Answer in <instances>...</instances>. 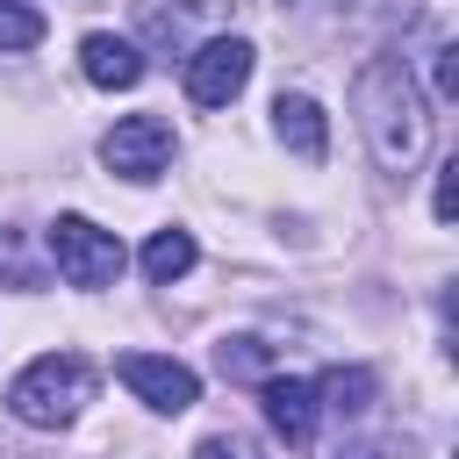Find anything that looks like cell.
Masks as SVG:
<instances>
[{"mask_svg": "<svg viewBox=\"0 0 459 459\" xmlns=\"http://www.w3.org/2000/svg\"><path fill=\"white\" fill-rule=\"evenodd\" d=\"M351 100H359V122H366V143H373L380 172H409L423 158V143H430V108H423L409 65L402 57H373L359 72Z\"/></svg>", "mask_w": 459, "mask_h": 459, "instance_id": "cell-1", "label": "cell"}, {"mask_svg": "<svg viewBox=\"0 0 459 459\" xmlns=\"http://www.w3.org/2000/svg\"><path fill=\"white\" fill-rule=\"evenodd\" d=\"M86 394H93V366H86L79 351H43V359H29V366L14 373L7 409H14L29 430H57V423L79 416Z\"/></svg>", "mask_w": 459, "mask_h": 459, "instance_id": "cell-2", "label": "cell"}, {"mask_svg": "<svg viewBox=\"0 0 459 459\" xmlns=\"http://www.w3.org/2000/svg\"><path fill=\"white\" fill-rule=\"evenodd\" d=\"M50 258H57V273L72 287H108L122 273V237L86 222V215H57L50 222Z\"/></svg>", "mask_w": 459, "mask_h": 459, "instance_id": "cell-3", "label": "cell"}, {"mask_svg": "<svg viewBox=\"0 0 459 459\" xmlns=\"http://www.w3.org/2000/svg\"><path fill=\"white\" fill-rule=\"evenodd\" d=\"M100 165L108 172H122V179H158L165 165H172V122L165 115H129V122H115L108 136H100Z\"/></svg>", "mask_w": 459, "mask_h": 459, "instance_id": "cell-4", "label": "cell"}, {"mask_svg": "<svg viewBox=\"0 0 459 459\" xmlns=\"http://www.w3.org/2000/svg\"><path fill=\"white\" fill-rule=\"evenodd\" d=\"M244 79H251V43L244 36H215L186 57V100L194 108H230L244 93Z\"/></svg>", "mask_w": 459, "mask_h": 459, "instance_id": "cell-5", "label": "cell"}, {"mask_svg": "<svg viewBox=\"0 0 459 459\" xmlns=\"http://www.w3.org/2000/svg\"><path fill=\"white\" fill-rule=\"evenodd\" d=\"M115 373H122V387H129L136 402H151L158 416H179V409H194V402H201V380H194V366H179V359L122 351V359H115Z\"/></svg>", "mask_w": 459, "mask_h": 459, "instance_id": "cell-6", "label": "cell"}, {"mask_svg": "<svg viewBox=\"0 0 459 459\" xmlns=\"http://www.w3.org/2000/svg\"><path fill=\"white\" fill-rule=\"evenodd\" d=\"M79 72H86L93 86H108V93H129V86L143 79V50H136L129 36H108V29H93V36L79 43Z\"/></svg>", "mask_w": 459, "mask_h": 459, "instance_id": "cell-7", "label": "cell"}, {"mask_svg": "<svg viewBox=\"0 0 459 459\" xmlns=\"http://www.w3.org/2000/svg\"><path fill=\"white\" fill-rule=\"evenodd\" d=\"M273 129H280V143H287L294 158H308V165L330 151V122H323V108H316L308 93H280V100H273Z\"/></svg>", "mask_w": 459, "mask_h": 459, "instance_id": "cell-8", "label": "cell"}, {"mask_svg": "<svg viewBox=\"0 0 459 459\" xmlns=\"http://www.w3.org/2000/svg\"><path fill=\"white\" fill-rule=\"evenodd\" d=\"M258 402H265V423H273L287 445H308V437H316V387H308V380H265Z\"/></svg>", "mask_w": 459, "mask_h": 459, "instance_id": "cell-9", "label": "cell"}, {"mask_svg": "<svg viewBox=\"0 0 459 459\" xmlns=\"http://www.w3.org/2000/svg\"><path fill=\"white\" fill-rule=\"evenodd\" d=\"M194 237L186 230H151V244H143V280L151 287H172V280H186L194 273Z\"/></svg>", "mask_w": 459, "mask_h": 459, "instance_id": "cell-10", "label": "cell"}, {"mask_svg": "<svg viewBox=\"0 0 459 459\" xmlns=\"http://www.w3.org/2000/svg\"><path fill=\"white\" fill-rule=\"evenodd\" d=\"M323 394H330L337 416H359V409L373 402V373H366V366H337V373L323 380Z\"/></svg>", "mask_w": 459, "mask_h": 459, "instance_id": "cell-11", "label": "cell"}, {"mask_svg": "<svg viewBox=\"0 0 459 459\" xmlns=\"http://www.w3.org/2000/svg\"><path fill=\"white\" fill-rule=\"evenodd\" d=\"M43 43V14L29 0H0V50H36Z\"/></svg>", "mask_w": 459, "mask_h": 459, "instance_id": "cell-12", "label": "cell"}, {"mask_svg": "<svg viewBox=\"0 0 459 459\" xmlns=\"http://www.w3.org/2000/svg\"><path fill=\"white\" fill-rule=\"evenodd\" d=\"M215 366H222V373H244V380H251V373H265V366H273V351H265L258 337H230V344H215Z\"/></svg>", "mask_w": 459, "mask_h": 459, "instance_id": "cell-13", "label": "cell"}, {"mask_svg": "<svg viewBox=\"0 0 459 459\" xmlns=\"http://www.w3.org/2000/svg\"><path fill=\"white\" fill-rule=\"evenodd\" d=\"M452 208H459V158L437 165V194H430V215L437 222H452Z\"/></svg>", "mask_w": 459, "mask_h": 459, "instance_id": "cell-14", "label": "cell"}, {"mask_svg": "<svg viewBox=\"0 0 459 459\" xmlns=\"http://www.w3.org/2000/svg\"><path fill=\"white\" fill-rule=\"evenodd\" d=\"M194 459H258V445L222 430V437H201V445H194Z\"/></svg>", "mask_w": 459, "mask_h": 459, "instance_id": "cell-15", "label": "cell"}, {"mask_svg": "<svg viewBox=\"0 0 459 459\" xmlns=\"http://www.w3.org/2000/svg\"><path fill=\"white\" fill-rule=\"evenodd\" d=\"M437 100H459V50H437Z\"/></svg>", "mask_w": 459, "mask_h": 459, "instance_id": "cell-16", "label": "cell"}]
</instances>
